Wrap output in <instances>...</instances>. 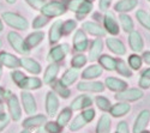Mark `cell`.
<instances>
[{"mask_svg": "<svg viewBox=\"0 0 150 133\" xmlns=\"http://www.w3.org/2000/svg\"><path fill=\"white\" fill-rule=\"evenodd\" d=\"M3 30V22H1V19H0V31Z\"/></svg>", "mask_w": 150, "mask_h": 133, "instance_id": "57", "label": "cell"}, {"mask_svg": "<svg viewBox=\"0 0 150 133\" xmlns=\"http://www.w3.org/2000/svg\"><path fill=\"white\" fill-rule=\"evenodd\" d=\"M0 63H1V65L6 66L8 68H17L21 65L18 58H16L15 55H12L10 53H6V52L0 53Z\"/></svg>", "mask_w": 150, "mask_h": 133, "instance_id": "15", "label": "cell"}, {"mask_svg": "<svg viewBox=\"0 0 150 133\" xmlns=\"http://www.w3.org/2000/svg\"><path fill=\"white\" fill-rule=\"evenodd\" d=\"M137 4H138L137 0H120V1L115 4L114 8L118 12H127V11L133 10L137 6Z\"/></svg>", "mask_w": 150, "mask_h": 133, "instance_id": "29", "label": "cell"}, {"mask_svg": "<svg viewBox=\"0 0 150 133\" xmlns=\"http://www.w3.org/2000/svg\"><path fill=\"white\" fill-rule=\"evenodd\" d=\"M94 118H95V110L90 107L85 108V110H83L82 114H79L77 118H74V120L70 125V129L71 131H78L79 128L85 126L88 122H90Z\"/></svg>", "mask_w": 150, "mask_h": 133, "instance_id": "1", "label": "cell"}, {"mask_svg": "<svg viewBox=\"0 0 150 133\" xmlns=\"http://www.w3.org/2000/svg\"><path fill=\"white\" fill-rule=\"evenodd\" d=\"M106 87L109 90H113V91H122L125 89H127V83L124 82L121 79L118 78H113V77H109L106 79Z\"/></svg>", "mask_w": 150, "mask_h": 133, "instance_id": "19", "label": "cell"}, {"mask_svg": "<svg viewBox=\"0 0 150 133\" xmlns=\"http://www.w3.org/2000/svg\"><path fill=\"white\" fill-rule=\"evenodd\" d=\"M83 29L86 32H89L90 35H94V36H103L106 34V31L95 22H85V23H83Z\"/></svg>", "mask_w": 150, "mask_h": 133, "instance_id": "24", "label": "cell"}, {"mask_svg": "<svg viewBox=\"0 0 150 133\" xmlns=\"http://www.w3.org/2000/svg\"><path fill=\"white\" fill-rule=\"evenodd\" d=\"M119 19H120V22H121L122 29H124L125 31H126V32L133 31V22H132L131 17H129L127 15H120Z\"/></svg>", "mask_w": 150, "mask_h": 133, "instance_id": "37", "label": "cell"}, {"mask_svg": "<svg viewBox=\"0 0 150 133\" xmlns=\"http://www.w3.org/2000/svg\"><path fill=\"white\" fill-rule=\"evenodd\" d=\"M96 104H97V107L100 108L101 110H103V112H108L109 109H110V102L106 99V97H103V96H98V97L96 99Z\"/></svg>", "mask_w": 150, "mask_h": 133, "instance_id": "39", "label": "cell"}, {"mask_svg": "<svg viewBox=\"0 0 150 133\" xmlns=\"http://www.w3.org/2000/svg\"><path fill=\"white\" fill-rule=\"evenodd\" d=\"M40 11L47 18H49V17L53 18V17H59L61 15H64L66 12V6L59 1H51L48 4H45Z\"/></svg>", "mask_w": 150, "mask_h": 133, "instance_id": "2", "label": "cell"}, {"mask_svg": "<svg viewBox=\"0 0 150 133\" xmlns=\"http://www.w3.org/2000/svg\"><path fill=\"white\" fill-rule=\"evenodd\" d=\"M143 97V92L139 89H125L122 91H119L115 96V99L124 102H132L137 101Z\"/></svg>", "mask_w": 150, "mask_h": 133, "instance_id": "6", "label": "cell"}, {"mask_svg": "<svg viewBox=\"0 0 150 133\" xmlns=\"http://www.w3.org/2000/svg\"><path fill=\"white\" fill-rule=\"evenodd\" d=\"M129 65L133 70H139L141 66H142V58L138 56V55H136V54L130 55L129 56Z\"/></svg>", "mask_w": 150, "mask_h": 133, "instance_id": "41", "label": "cell"}, {"mask_svg": "<svg viewBox=\"0 0 150 133\" xmlns=\"http://www.w3.org/2000/svg\"><path fill=\"white\" fill-rule=\"evenodd\" d=\"M45 122H46V116L40 114V115H34V116L25 119L23 121V126L25 128H36V127L42 126Z\"/></svg>", "mask_w": 150, "mask_h": 133, "instance_id": "20", "label": "cell"}, {"mask_svg": "<svg viewBox=\"0 0 150 133\" xmlns=\"http://www.w3.org/2000/svg\"><path fill=\"white\" fill-rule=\"evenodd\" d=\"M148 1H150V0H148Z\"/></svg>", "mask_w": 150, "mask_h": 133, "instance_id": "63", "label": "cell"}, {"mask_svg": "<svg viewBox=\"0 0 150 133\" xmlns=\"http://www.w3.org/2000/svg\"><path fill=\"white\" fill-rule=\"evenodd\" d=\"M59 108V101H58V97L55 96L54 92L49 91L47 94V99H46V109H47V113L48 115H55L57 114V110Z\"/></svg>", "mask_w": 150, "mask_h": 133, "instance_id": "13", "label": "cell"}, {"mask_svg": "<svg viewBox=\"0 0 150 133\" xmlns=\"http://www.w3.org/2000/svg\"><path fill=\"white\" fill-rule=\"evenodd\" d=\"M131 109V107L129 103L126 102H119L117 104H114L113 107H110V115H113L115 118H119V116H124L125 114H127Z\"/></svg>", "mask_w": 150, "mask_h": 133, "instance_id": "22", "label": "cell"}, {"mask_svg": "<svg viewBox=\"0 0 150 133\" xmlns=\"http://www.w3.org/2000/svg\"><path fill=\"white\" fill-rule=\"evenodd\" d=\"M139 87L143 89H149L150 88V68L145 70L139 79Z\"/></svg>", "mask_w": 150, "mask_h": 133, "instance_id": "40", "label": "cell"}, {"mask_svg": "<svg viewBox=\"0 0 150 133\" xmlns=\"http://www.w3.org/2000/svg\"><path fill=\"white\" fill-rule=\"evenodd\" d=\"M45 129H46L47 133H61L62 127H61L58 122H53V121H51V122H47Z\"/></svg>", "mask_w": 150, "mask_h": 133, "instance_id": "44", "label": "cell"}, {"mask_svg": "<svg viewBox=\"0 0 150 133\" xmlns=\"http://www.w3.org/2000/svg\"><path fill=\"white\" fill-rule=\"evenodd\" d=\"M76 27H77L76 20L69 19V20H66V22L62 23V25H61V32L65 34V35H67V34H70L71 31H73L74 29H76Z\"/></svg>", "mask_w": 150, "mask_h": 133, "instance_id": "38", "label": "cell"}, {"mask_svg": "<svg viewBox=\"0 0 150 133\" xmlns=\"http://www.w3.org/2000/svg\"><path fill=\"white\" fill-rule=\"evenodd\" d=\"M107 46L112 52L118 54V55H124L126 53V48H125L124 43L117 39H113V37L107 39Z\"/></svg>", "mask_w": 150, "mask_h": 133, "instance_id": "23", "label": "cell"}, {"mask_svg": "<svg viewBox=\"0 0 150 133\" xmlns=\"http://www.w3.org/2000/svg\"><path fill=\"white\" fill-rule=\"evenodd\" d=\"M58 72H59V66L57 64H52L49 65L45 72V77H43V82L46 84H51L52 82L55 80L57 76H58Z\"/></svg>", "mask_w": 150, "mask_h": 133, "instance_id": "28", "label": "cell"}, {"mask_svg": "<svg viewBox=\"0 0 150 133\" xmlns=\"http://www.w3.org/2000/svg\"><path fill=\"white\" fill-rule=\"evenodd\" d=\"M136 17H137L138 22L142 24V25H143L145 29L150 30V16L146 13L145 11H143V10H138V11L136 12Z\"/></svg>", "mask_w": 150, "mask_h": 133, "instance_id": "35", "label": "cell"}, {"mask_svg": "<svg viewBox=\"0 0 150 133\" xmlns=\"http://www.w3.org/2000/svg\"><path fill=\"white\" fill-rule=\"evenodd\" d=\"M27 3L35 10H41V7L45 5V0H27Z\"/></svg>", "mask_w": 150, "mask_h": 133, "instance_id": "46", "label": "cell"}, {"mask_svg": "<svg viewBox=\"0 0 150 133\" xmlns=\"http://www.w3.org/2000/svg\"><path fill=\"white\" fill-rule=\"evenodd\" d=\"M7 107H8V112H10L11 118L13 119L15 121H18L22 116V110H21L18 99L15 95H10V97L7 100Z\"/></svg>", "mask_w": 150, "mask_h": 133, "instance_id": "8", "label": "cell"}, {"mask_svg": "<svg viewBox=\"0 0 150 133\" xmlns=\"http://www.w3.org/2000/svg\"><path fill=\"white\" fill-rule=\"evenodd\" d=\"M129 42H130V47L133 52H141L143 49V39L138 31H131L130 36H129Z\"/></svg>", "mask_w": 150, "mask_h": 133, "instance_id": "16", "label": "cell"}, {"mask_svg": "<svg viewBox=\"0 0 150 133\" xmlns=\"http://www.w3.org/2000/svg\"><path fill=\"white\" fill-rule=\"evenodd\" d=\"M73 47L77 52H83L88 48V39L84 34V31L78 30L73 37Z\"/></svg>", "mask_w": 150, "mask_h": 133, "instance_id": "14", "label": "cell"}, {"mask_svg": "<svg viewBox=\"0 0 150 133\" xmlns=\"http://www.w3.org/2000/svg\"><path fill=\"white\" fill-rule=\"evenodd\" d=\"M41 84H42V82L39 78L25 76L22 79V82L18 84V87L22 89H27V90H36V89L41 88Z\"/></svg>", "mask_w": 150, "mask_h": 133, "instance_id": "17", "label": "cell"}, {"mask_svg": "<svg viewBox=\"0 0 150 133\" xmlns=\"http://www.w3.org/2000/svg\"><path fill=\"white\" fill-rule=\"evenodd\" d=\"M48 23V18L46 17V16H39V17H36L35 19H34V22H33V27L35 28V29H40V28H42V27H45L46 24Z\"/></svg>", "mask_w": 150, "mask_h": 133, "instance_id": "45", "label": "cell"}, {"mask_svg": "<svg viewBox=\"0 0 150 133\" xmlns=\"http://www.w3.org/2000/svg\"><path fill=\"white\" fill-rule=\"evenodd\" d=\"M141 133H150V132H149V131H142Z\"/></svg>", "mask_w": 150, "mask_h": 133, "instance_id": "59", "label": "cell"}, {"mask_svg": "<svg viewBox=\"0 0 150 133\" xmlns=\"http://www.w3.org/2000/svg\"><path fill=\"white\" fill-rule=\"evenodd\" d=\"M143 60H144L146 64L150 65V52H145V53L143 54Z\"/></svg>", "mask_w": 150, "mask_h": 133, "instance_id": "51", "label": "cell"}, {"mask_svg": "<svg viewBox=\"0 0 150 133\" xmlns=\"http://www.w3.org/2000/svg\"><path fill=\"white\" fill-rule=\"evenodd\" d=\"M19 63L28 72H30V73H33V75H39L41 72L40 64L37 61H35V60L30 59V58H23L22 60H19Z\"/></svg>", "mask_w": 150, "mask_h": 133, "instance_id": "18", "label": "cell"}, {"mask_svg": "<svg viewBox=\"0 0 150 133\" xmlns=\"http://www.w3.org/2000/svg\"><path fill=\"white\" fill-rule=\"evenodd\" d=\"M11 77H12V79L15 80V83H16L17 85H18V84L22 82V79H23L24 77H25V76H24V75L22 73V72H21V71H15V72H12Z\"/></svg>", "mask_w": 150, "mask_h": 133, "instance_id": "48", "label": "cell"}, {"mask_svg": "<svg viewBox=\"0 0 150 133\" xmlns=\"http://www.w3.org/2000/svg\"><path fill=\"white\" fill-rule=\"evenodd\" d=\"M77 88L79 91L86 92H102L105 90V87L101 82H81Z\"/></svg>", "mask_w": 150, "mask_h": 133, "instance_id": "12", "label": "cell"}, {"mask_svg": "<svg viewBox=\"0 0 150 133\" xmlns=\"http://www.w3.org/2000/svg\"><path fill=\"white\" fill-rule=\"evenodd\" d=\"M110 3H112V0H100V4H98L100 10H101V11H106L109 7Z\"/></svg>", "mask_w": 150, "mask_h": 133, "instance_id": "50", "label": "cell"}, {"mask_svg": "<svg viewBox=\"0 0 150 133\" xmlns=\"http://www.w3.org/2000/svg\"><path fill=\"white\" fill-rule=\"evenodd\" d=\"M21 96H22V103L24 107V110L27 112V114L29 115L35 114L37 110V107H36V102H35V99L33 97V95L28 91H23Z\"/></svg>", "mask_w": 150, "mask_h": 133, "instance_id": "9", "label": "cell"}, {"mask_svg": "<svg viewBox=\"0 0 150 133\" xmlns=\"http://www.w3.org/2000/svg\"><path fill=\"white\" fill-rule=\"evenodd\" d=\"M61 25H62L61 20H57V22L53 23L51 30H49V42H51V43H57L60 40L61 35H62Z\"/></svg>", "mask_w": 150, "mask_h": 133, "instance_id": "25", "label": "cell"}, {"mask_svg": "<svg viewBox=\"0 0 150 133\" xmlns=\"http://www.w3.org/2000/svg\"><path fill=\"white\" fill-rule=\"evenodd\" d=\"M54 89H55V91H57L60 96H62L64 99H67L69 96H70V90L67 89V87L62 85L60 82H58V83L55 84V85H54Z\"/></svg>", "mask_w": 150, "mask_h": 133, "instance_id": "43", "label": "cell"}, {"mask_svg": "<svg viewBox=\"0 0 150 133\" xmlns=\"http://www.w3.org/2000/svg\"><path fill=\"white\" fill-rule=\"evenodd\" d=\"M150 120V112L144 109L139 113V115L137 116L136 121H134V125H133V133H141L142 131L145 129L148 122Z\"/></svg>", "mask_w": 150, "mask_h": 133, "instance_id": "10", "label": "cell"}, {"mask_svg": "<svg viewBox=\"0 0 150 133\" xmlns=\"http://www.w3.org/2000/svg\"><path fill=\"white\" fill-rule=\"evenodd\" d=\"M8 121H10V119H8L7 114H5V113L0 114V132H1L8 125Z\"/></svg>", "mask_w": 150, "mask_h": 133, "instance_id": "47", "label": "cell"}, {"mask_svg": "<svg viewBox=\"0 0 150 133\" xmlns=\"http://www.w3.org/2000/svg\"><path fill=\"white\" fill-rule=\"evenodd\" d=\"M109 131H110V118L109 115L105 114L98 120L96 133H109Z\"/></svg>", "mask_w": 150, "mask_h": 133, "instance_id": "30", "label": "cell"}, {"mask_svg": "<svg viewBox=\"0 0 150 133\" xmlns=\"http://www.w3.org/2000/svg\"><path fill=\"white\" fill-rule=\"evenodd\" d=\"M101 75H102V67H100L98 65H91L84 70V72L82 73V77L84 79H94Z\"/></svg>", "mask_w": 150, "mask_h": 133, "instance_id": "26", "label": "cell"}, {"mask_svg": "<svg viewBox=\"0 0 150 133\" xmlns=\"http://www.w3.org/2000/svg\"><path fill=\"white\" fill-rule=\"evenodd\" d=\"M69 53V44L62 43L61 46H57L49 52L48 54V60L52 63H58L61 61L62 59L65 58V55Z\"/></svg>", "mask_w": 150, "mask_h": 133, "instance_id": "7", "label": "cell"}, {"mask_svg": "<svg viewBox=\"0 0 150 133\" xmlns=\"http://www.w3.org/2000/svg\"><path fill=\"white\" fill-rule=\"evenodd\" d=\"M88 1H90V3H93V1H94V0H88Z\"/></svg>", "mask_w": 150, "mask_h": 133, "instance_id": "61", "label": "cell"}, {"mask_svg": "<svg viewBox=\"0 0 150 133\" xmlns=\"http://www.w3.org/2000/svg\"><path fill=\"white\" fill-rule=\"evenodd\" d=\"M115 70L118 71V73L124 76V77H131L132 72L131 70L127 67V65L125 64L122 60H117V65H115Z\"/></svg>", "mask_w": 150, "mask_h": 133, "instance_id": "36", "label": "cell"}, {"mask_svg": "<svg viewBox=\"0 0 150 133\" xmlns=\"http://www.w3.org/2000/svg\"><path fill=\"white\" fill-rule=\"evenodd\" d=\"M21 133H30V132H29V131H28V129H24V131H22V132H21Z\"/></svg>", "mask_w": 150, "mask_h": 133, "instance_id": "58", "label": "cell"}, {"mask_svg": "<svg viewBox=\"0 0 150 133\" xmlns=\"http://www.w3.org/2000/svg\"><path fill=\"white\" fill-rule=\"evenodd\" d=\"M1 44H3V42H1V40H0V48H1Z\"/></svg>", "mask_w": 150, "mask_h": 133, "instance_id": "60", "label": "cell"}, {"mask_svg": "<svg viewBox=\"0 0 150 133\" xmlns=\"http://www.w3.org/2000/svg\"><path fill=\"white\" fill-rule=\"evenodd\" d=\"M85 64H86V58H85L84 55H76V56L72 59V61H71L72 67L76 68V70L83 67Z\"/></svg>", "mask_w": 150, "mask_h": 133, "instance_id": "42", "label": "cell"}, {"mask_svg": "<svg viewBox=\"0 0 150 133\" xmlns=\"http://www.w3.org/2000/svg\"><path fill=\"white\" fill-rule=\"evenodd\" d=\"M4 96H5V91H4L3 88H0V100H3Z\"/></svg>", "mask_w": 150, "mask_h": 133, "instance_id": "52", "label": "cell"}, {"mask_svg": "<svg viewBox=\"0 0 150 133\" xmlns=\"http://www.w3.org/2000/svg\"><path fill=\"white\" fill-rule=\"evenodd\" d=\"M36 133H47V132H46V129H45V128H39Z\"/></svg>", "mask_w": 150, "mask_h": 133, "instance_id": "54", "label": "cell"}, {"mask_svg": "<svg viewBox=\"0 0 150 133\" xmlns=\"http://www.w3.org/2000/svg\"><path fill=\"white\" fill-rule=\"evenodd\" d=\"M100 64H101L102 67H105L108 71H114L115 65H117V60L109 55H102L100 58Z\"/></svg>", "mask_w": 150, "mask_h": 133, "instance_id": "33", "label": "cell"}, {"mask_svg": "<svg viewBox=\"0 0 150 133\" xmlns=\"http://www.w3.org/2000/svg\"><path fill=\"white\" fill-rule=\"evenodd\" d=\"M43 36H45V34L42 31H35V32L30 34L27 37L25 43H27V46L29 48H34V47H36L37 44H39L43 40Z\"/></svg>", "mask_w": 150, "mask_h": 133, "instance_id": "31", "label": "cell"}, {"mask_svg": "<svg viewBox=\"0 0 150 133\" xmlns=\"http://www.w3.org/2000/svg\"><path fill=\"white\" fill-rule=\"evenodd\" d=\"M7 40L10 44L15 48V51L21 53V54H28L30 52V48L27 46L25 41L22 39V36L15 31H11L7 35Z\"/></svg>", "mask_w": 150, "mask_h": 133, "instance_id": "4", "label": "cell"}, {"mask_svg": "<svg viewBox=\"0 0 150 133\" xmlns=\"http://www.w3.org/2000/svg\"><path fill=\"white\" fill-rule=\"evenodd\" d=\"M105 28L110 35H118L119 34V25L117 18L114 16L113 12H106L105 15Z\"/></svg>", "mask_w": 150, "mask_h": 133, "instance_id": "11", "label": "cell"}, {"mask_svg": "<svg viewBox=\"0 0 150 133\" xmlns=\"http://www.w3.org/2000/svg\"><path fill=\"white\" fill-rule=\"evenodd\" d=\"M1 113H4V107H3V102H1V100H0V114Z\"/></svg>", "mask_w": 150, "mask_h": 133, "instance_id": "53", "label": "cell"}, {"mask_svg": "<svg viewBox=\"0 0 150 133\" xmlns=\"http://www.w3.org/2000/svg\"><path fill=\"white\" fill-rule=\"evenodd\" d=\"M3 19L8 24L10 27L19 29V30H25L28 29V20L25 18H23L22 16L13 13V12H4L3 13Z\"/></svg>", "mask_w": 150, "mask_h": 133, "instance_id": "3", "label": "cell"}, {"mask_svg": "<svg viewBox=\"0 0 150 133\" xmlns=\"http://www.w3.org/2000/svg\"><path fill=\"white\" fill-rule=\"evenodd\" d=\"M65 1H70V0H65Z\"/></svg>", "mask_w": 150, "mask_h": 133, "instance_id": "62", "label": "cell"}, {"mask_svg": "<svg viewBox=\"0 0 150 133\" xmlns=\"http://www.w3.org/2000/svg\"><path fill=\"white\" fill-rule=\"evenodd\" d=\"M69 7L71 11L77 12L78 16H84L93 10V3L88 0H70Z\"/></svg>", "mask_w": 150, "mask_h": 133, "instance_id": "5", "label": "cell"}, {"mask_svg": "<svg viewBox=\"0 0 150 133\" xmlns=\"http://www.w3.org/2000/svg\"><path fill=\"white\" fill-rule=\"evenodd\" d=\"M1 75H3V65L0 63V77H1Z\"/></svg>", "mask_w": 150, "mask_h": 133, "instance_id": "55", "label": "cell"}, {"mask_svg": "<svg viewBox=\"0 0 150 133\" xmlns=\"http://www.w3.org/2000/svg\"><path fill=\"white\" fill-rule=\"evenodd\" d=\"M77 77H78V71L76 68H70L64 73L60 83L62 84V85L69 87V85H71V84H73L74 82H76Z\"/></svg>", "mask_w": 150, "mask_h": 133, "instance_id": "27", "label": "cell"}, {"mask_svg": "<svg viewBox=\"0 0 150 133\" xmlns=\"http://www.w3.org/2000/svg\"><path fill=\"white\" fill-rule=\"evenodd\" d=\"M6 1H7L8 4H13V3H16V0H6Z\"/></svg>", "mask_w": 150, "mask_h": 133, "instance_id": "56", "label": "cell"}, {"mask_svg": "<svg viewBox=\"0 0 150 133\" xmlns=\"http://www.w3.org/2000/svg\"><path fill=\"white\" fill-rule=\"evenodd\" d=\"M91 99L89 96L86 95H83V96H79L74 100L71 104V109L72 110H81V109H84V108H89L91 106Z\"/></svg>", "mask_w": 150, "mask_h": 133, "instance_id": "21", "label": "cell"}, {"mask_svg": "<svg viewBox=\"0 0 150 133\" xmlns=\"http://www.w3.org/2000/svg\"><path fill=\"white\" fill-rule=\"evenodd\" d=\"M117 133H129V127H127V124L125 121H121L118 124V127H117Z\"/></svg>", "mask_w": 150, "mask_h": 133, "instance_id": "49", "label": "cell"}, {"mask_svg": "<svg viewBox=\"0 0 150 133\" xmlns=\"http://www.w3.org/2000/svg\"><path fill=\"white\" fill-rule=\"evenodd\" d=\"M71 116H72V109H71V108H65V109H62L61 113L59 114L57 122H58L61 127H64L65 125L69 124Z\"/></svg>", "mask_w": 150, "mask_h": 133, "instance_id": "34", "label": "cell"}, {"mask_svg": "<svg viewBox=\"0 0 150 133\" xmlns=\"http://www.w3.org/2000/svg\"><path fill=\"white\" fill-rule=\"evenodd\" d=\"M102 49H103V43H102V41L100 40V39L95 40V41L93 42V44H91L90 51H89V58H90V60H96V59L100 56V54H101Z\"/></svg>", "mask_w": 150, "mask_h": 133, "instance_id": "32", "label": "cell"}]
</instances>
